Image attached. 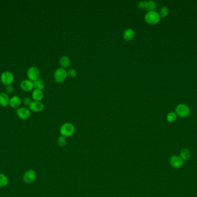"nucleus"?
Masks as SVG:
<instances>
[{
  "instance_id": "25",
  "label": "nucleus",
  "mask_w": 197,
  "mask_h": 197,
  "mask_svg": "<svg viewBox=\"0 0 197 197\" xmlns=\"http://www.w3.org/2000/svg\"><path fill=\"white\" fill-rule=\"evenodd\" d=\"M33 101H32V99L30 98L29 97H25L23 99V103L24 105L25 106H28V107H29L30 105L31 104V103H33Z\"/></svg>"
},
{
  "instance_id": "23",
  "label": "nucleus",
  "mask_w": 197,
  "mask_h": 197,
  "mask_svg": "<svg viewBox=\"0 0 197 197\" xmlns=\"http://www.w3.org/2000/svg\"><path fill=\"white\" fill-rule=\"evenodd\" d=\"M57 143L60 147H64L66 145V138L65 136H60L58 139H57Z\"/></svg>"
},
{
  "instance_id": "15",
  "label": "nucleus",
  "mask_w": 197,
  "mask_h": 197,
  "mask_svg": "<svg viewBox=\"0 0 197 197\" xmlns=\"http://www.w3.org/2000/svg\"><path fill=\"white\" fill-rule=\"evenodd\" d=\"M135 35V32L133 29L128 28L124 31L123 34V37L126 41H130L134 38Z\"/></svg>"
},
{
  "instance_id": "10",
  "label": "nucleus",
  "mask_w": 197,
  "mask_h": 197,
  "mask_svg": "<svg viewBox=\"0 0 197 197\" xmlns=\"http://www.w3.org/2000/svg\"><path fill=\"white\" fill-rule=\"evenodd\" d=\"M20 86L21 89L25 92H29L33 90L34 88L33 83L29 79H24L20 82Z\"/></svg>"
},
{
  "instance_id": "3",
  "label": "nucleus",
  "mask_w": 197,
  "mask_h": 197,
  "mask_svg": "<svg viewBox=\"0 0 197 197\" xmlns=\"http://www.w3.org/2000/svg\"><path fill=\"white\" fill-rule=\"evenodd\" d=\"M145 22L149 24L153 25L156 24L158 23L160 20L159 13L156 12V11H151L148 12L145 16Z\"/></svg>"
},
{
  "instance_id": "1",
  "label": "nucleus",
  "mask_w": 197,
  "mask_h": 197,
  "mask_svg": "<svg viewBox=\"0 0 197 197\" xmlns=\"http://www.w3.org/2000/svg\"><path fill=\"white\" fill-rule=\"evenodd\" d=\"M60 132L61 135L65 137H69L75 134V127L71 123H65L62 125Z\"/></svg>"
},
{
  "instance_id": "17",
  "label": "nucleus",
  "mask_w": 197,
  "mask_h": 197,
  "mask_svg": "<svg viewBox=\"0 0 197 197\" xmlns=\"http://www.w3.org/2000/svg\"><path fill=\"white\" fill-rule=\"evenodd\" d=\"M9 183V179L5 174L0 173V187H6Z\"/></svg>"
},
{
  "instance_id": "13",
  "label": "nucleus",
  "mask_w": 197,
  "mask_h": 197,
  "mask_svg": "<svg viewBox=\"0 0 197 197\" xmlns=\"http://www.w3.org/2000/svg\"><path fill=\"white\" fill-rule=\"evenodd\" d=\"M44 94L42 90L39 89H35L33 90L32 93V98L35 101H41L43 98Z\"/></svg>"
},
{
  "instance_id": "19",
  "label": "nucleus",
  "mask_w": 197,
  "mask_h": 197,
  "mask_svg": "<svg viewBox=\"0 0 197 197\" xmlns=\"http://www.w3.org/2000/svg\"><path fill=\"white\" fill-rule=\"evenodd\" d=\"M33 83L34 88L35 89L41 90L43 89L44 84V82L41 79L39 78L37 80L33 82Z\"/></svg>"
},
{
  "instance_id": "5",
  "label": "nucleus",
  "mask_w": 197,
  "mask_h": 197,
  "mask_svg": "<svg viewBox=\"0 0 197 197\" xmlns=\"http://www.w3.org/2000/svg\"><path fill=\"white\" fill-rule=\"evenodd\" d=\"M37 179L36 172L33 169L27 171L23 176V180L26 184H31L33 183Z\"/></svg>"
},
{
  "instance_id": "18",
  "label": "nucleus",
  "mask_w": 197,
  "mask_h": 197,
  "mask_svg": "<svg viewBox=\"0 0 197 197\" xmlns=\"http://www.w3.org/2000/svg\"><path fill=\"white\" fill-rule=\"evenodd\" d=\"M190 156H191L190 151L187 149H183L181 150L180 153V157L183 161L187 160L188 159H190Z\"/></svg>"
},
{
  "instance_id": "6",
  "label": "nucleus",
  "mask_w": 197,
  "mask_h": 197,
  "mask_svg": "<svg viewBox=\"0 0 197 197\" xmlns=\"http://www.w3.org/2000/svg\"><path fill=\"white\" fill-rule=\"evenodd\" d=\"M16 116L21 120H25L31 116V111L26 107H20L16 111Z\"/></svg>"
},
{
  "instance_id": "4",
  "label": "nucleus",
  "mask_w": 197,
  "mask_h": 197,
  "mask_svg": "<svg viewBox=\"0 0 197 197\" xmlns=\"http://www.w3.org/2000/svg\"><path fill=\"white\" fill-rule=\"evenodd\" d=\"M175 113L177 116L182 118L187 117L190 114V109L185 104H180L175 109Z\"/></svg>"
},
{
  "instance_id": "7",
  "label": "nucleus",
  "mask_w": 197,
  "mask_h": 197,
  "mask_svg": "<svg viewBox=\"0 0 197 197\" xmlns=\"http://www.w3.org/2000/svg\"><path fill=\"white\" fill-rule=\"evenodd\" d=\"M28 79L34 82L38 79L40 76V71L36 66H31L27 72Z\"/></svg>"
},
{
  "instance_id": "16",
  "label": "nucleus",
  "mask_w": 197,
  "mask_h": 197,
  "mask_svg": "<svg viewBox=\"0 0 197 197\" xmlns=\"http://www.w3.org/2000/svg\"><path fill=\"white\" fill-rule=\"evenodd\" d=\"M60 64L62 66L61 68L65 69V68H68L71 65V60L68 57L64 56L60 58Z\"/></svg>"
},
{
  "instance_id": "14",
  "label": "nucleus",
  "mask_w": 197,
  "mask_h": 197,
  "mask_svg": "<svg viewBox=\"0 0 197 197\" xmlns=\"http://www.w3.org/2000/svg\"><path fill=\"white\" fill-rule=\"evenodd\" d=\"M10 98L6 93H0V105L2 107H6L10 105Z\"/></svg>"
},
{
  "instance_id": "2",
  "label": "nucleus",
  "mask_w": 197,
  "mask_h": 197,
  "mask_svg": "<svg viewBox=\"0 0 197 197\" xmlns=\"http://www.w3.org/2000/svg\"><path fill=\"white\" fill-rule=\"evenodd\" d=\"M14 79V75L10 71H5L2 72L0 76L1 83L6 86L12 85Z\"/></svg>"
},
{
  "instance_id": "26",
  "label": "nucleus",
  "mask_w": 197,
  "mask_h": 197,
  "mask_svg": "<svg viewBox=\"0 0 197 197\" xmlns=\"http://www.w3.org/2000/svg\"><path fill=\"white\" fill-rule=\"evenodd\" d=\"M138 8L141 10H146V7H147V1H140L138 3Z\"/></svg>"
},
{
  "instance_id": "9",
  "label": "nucleus",
  "mask_w": 197,
  "mask_h": 197,
  "mask_svg": "<svg viewBox=\"0 0 197 197\" xmlns=\"http://www.w3.org/2000/svg\"><path fill=\"white\" fill-rule=\"evenodd\" d=\"M183 161L180 156L178 155H172L170 159L169 163L171 165L175 168H179L182 167L183 165Z\"/></svg>"
},
{
  "instance_id": "21",
  "label": "nucleus",
  "mask_w": 197,
  "mask_h": 197,
  "mask_svg": "<svg viewBox=\"0 0 197 197\" xmlns=\"http://www.w3.org/2000/svg\"><path fill=\"white\" fill-rule=\"evenodd\" d=\"M177 119V115L175 112H169L167 115V120L169 123H174Z\"/></svg>"
},
{
  "instance_id": "11",
  "label": "nucleus",
  "mask_w": 197,
  "mask_h": 197,
  "mask_svg": "<svg viewBox=\"0 0 197 197\" xmlns=\"http://www.w3.org/2000/svg\"><path fill=\"white\" fill-rule=\"evenodd\" d=\"M29 110L33 112L38 113L42 111L44 108V104L41 101H33V103L30 105Z\"/></svg>"
},
{
  "instance_id": "12",
  "label": "nucleus",
  "mask_w": 197,
  "mask_h": 197,
  "mask_svg": "<svg viewBox=\"0 0 197 197\" xmlns=\"http://www.w3.org/2000/svg\"><path fill=\"white\" fill-rule=\"evenodd\" d=\"M22 103V100L18 95H14L10 98V106L14 109L20 108Z\"/></svg>"
},
{
  "instance_id": "22",
  "label": "nucleus",
  "mask_w": 197,
  "mask_h": 197,
  "mask_svg": "<svg viewBox=\"0 0 197 197\" xmlns=\"http://www.w3.org/2000/svg\"><path fill=\"white\" fill-rule=\"evenodd\" d=\"M159 16L160 18H165L168 14V9L166 6H163L162 7L159 11Z\"/></svg>"
},
{
  "instance_id": "20",
  "label": "nucleus",
  "mask_w": 197,
  "mask_h": 197,
  "mask_svg": "<svg viewBox=\"0 0 197 197\" xmlns=\"http://www.w3.org/2000/svg\"><path fill=\"white\" fill-rule=\"evenodd\" d=\"M156 8H157V5L155 1H147V7L146 10H147L148 12L155 11Z\"/></svg>"
},
{
  "instance_id": "24",
  "label": "nucleus",
  "mask_w": 197,
  "mask_h": 197,
  "mask_svg": "<svg viewBox=\"0 0 197 197\" xmlns=\"http://www.w3.org/2000/svg\"><path fill=\"white\" fill-rule=\"evenodd\" d=\"M67 75L70 78H75L77 75V72L74 68H71L67 71Z\"/></svg>"
},
{
  "instance_id": "27",
  "label": "nucleus",
  "mask_w": 197,
  "mask_h": 197,
  "mask_svg": "<svg viewBox=\"0 0 197 197\" xmlns=\"http://www.w3.org/2000/svg\"><path fill=\"white\" fill-rule=\"evenodd\" d=\"M14 91V87L12 85L6 86V92L7 94H12Z\"/></svg>"
},
{
  "instance_id": "8",
  "label": "nucleus",
  "mask_w": 197,
  "mask_h": 197,
  "mask_svg": "<svg viewBox=\"0 0 197 197\" xmlns=\"http://www.w3.org/2000/svg\"><path fill=\"white\" fill-rule=\"evenodd\" d=\"M67 76V71L62 68H59L56 69L54 75V79L57 83L63 82L65 80Z\"/></svg>"
}]
</instances>
